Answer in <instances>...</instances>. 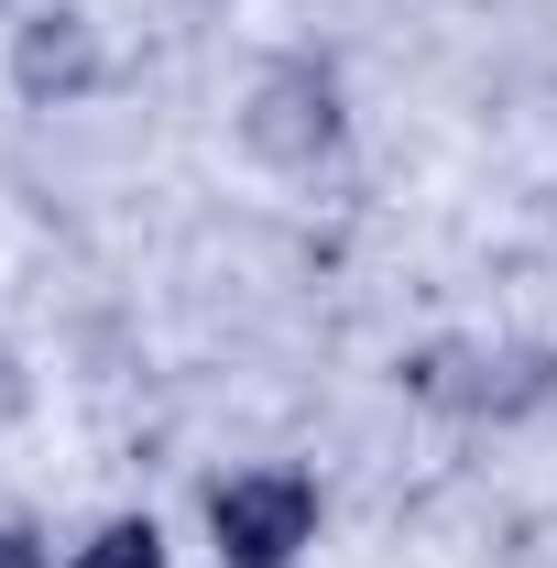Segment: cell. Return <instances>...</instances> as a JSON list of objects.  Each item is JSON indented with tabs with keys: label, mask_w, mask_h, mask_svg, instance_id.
<instances>
[{
	"label": "cell",
	"mask_w": 557,
	"mask_h": 568,
	"mask_svg": "<svg viewBox=\"0 0 557 568\" xmlns=\"http://www.w3.org/2000/svg\"><path fill=\"white\" fill-rule=\"evenodd\" d=\"M209 536L230 568H284L317 536V481L306 470H230L209 493Z\"/></svg>",
	"instance_id": "obj_1"
},
{
	"label": "cell",
	"mask_w": 557,
	"mask_h": 568,
	"mask_svg": "<svg viewBox=\"0 0 557 568\" xmlns=\"http://www.w3.org/2000/svg\"><path fill=\"white\" fill-rule=\"evenodd\" d=\"M252 142H263V153H317V142H328V77H274V88H263V110H252Z\"/></svg>",
	"instance_id": "obj_2"
},
{
	"label": "cell",
	"mask_w": 557,
	"mask_h": 568,
	"mask_svg": "<svg viewBox=\"0 0 557 568\" xmlns=\"http://www.w3.org/2000/svg\"><path fill=\"white\" fill-rule=\"evenodd\" d=\"M77 77H88V33H77L67 11H44V22L22 33V88L55 99V88H77Z\"/></svg>",
	"instance_id": "obj_3"
},
{
	"label": "cell",
	"mask_w": 557,
	"mask_h": 568,
	"mask_svg": "<svg viewBox=\"0 0 557 568\" xmlns=\"http://www.w3.org/2000/svg\"><path fill=\"white\" fill-rule=\"evenodd\" d=\"M77 568H164V547H153V525H110Z\"/></svg>",
	"instance_id": "obj_4"
},
{
	"label": "cell",
	"mask_w": 557,
	"mask_h": 568,
	"mask_svg": "<svg viewBox=\"0 0 557 568\" xmlns=\"http://www.w3.org/2000/svg\"><path fill=\"white\" fill-rule=\"evenodd\" d=\"M0 568H44V558H33V536H0Z\"/></svg>",
	"instance_id": "obj_5"
}]
</instances>
